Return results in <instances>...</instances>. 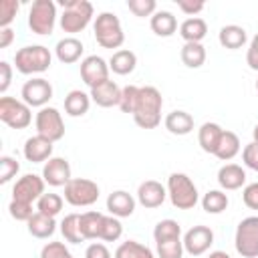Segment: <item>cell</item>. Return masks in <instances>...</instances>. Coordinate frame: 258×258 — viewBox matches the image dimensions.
Masks as SVG:
<instances>
[{"label": "cell", "mask_w": 258, "mask_h": 258, "mask_svg": "<svg viewBox=\"0 0 258 258\" xmlns=\"http://www.w3.org/2000/svg\"><path fill=\"white\" fill-rule=\"evenodd\" d=\"M18 171H20V163L14 157L10 155L0 157V183H8L12 177H16Z\"/></svg>", "instance_id": "obj_42"}, {"label": "cell", "mask_w": 258, "mask_h": 258, "mask_svg": "<svg viewBox=\"0 0 258 258\" xmlns=\"http://www.w3.org/2000/svg\"><path fill=\"white\" fill-rule=\"evenodd\" d=\"M252 141H254V143H258V125L252 129Z\"/></svg>", "instance_id": "obj_54"}, {"label": "cell", "mask_w": 258, "mask_h": 258, "mask_svg": "<svg viewBox=\"0 0 258 258\" xmlns=\"http://www.w3.org/2000/svg\"><path fill=\"white\" fill-rule=\"evenodd\" d=\"M40 258H73V254L62 242H48L42 246Z\"/></svg>", "instance_id": "obj_45"}, {"label": "cell", "mask_w": 258, "mask_h": 258, "mask_svg": "<svg viewBox=\"0 0 258 258\" xmlns=\"http://www.w3.org/2000/svg\"><path fill=\"white\" fill-rule=\"evenodd\" d=\"M167 198V187L161 185L159 181L155 179H145L139 183L137 187V202L147 208V210H153V208H159Z\"/></svg>", "instance_id": "obj_16"}, {"label": "cell", "mask_w": 258, "mask_h": 258, "mask_svg": "<svg viewBox=\"0 0 258 258\" xmlns=\"http://www.w3.org/2000/svg\"><path fill=\"white\" fill-rule=\"evenodd\" d=\"M242 200H244V204H246L250 210H258V181L244 185V189H242Z\"/></svg>", "instance_id": "obj_47"}, {"label": "cell", "mask_w": 258, "mask_h": 258, "mask_svg": "<svg viewBox=\"0 0 258 258\" xmlns=\"http://www.w3.org/2000/svg\"><path fill=\"white\" fill-rule=\"evenodd\" d=\"M42 179L52 187H64L71 177V163L64 157H50L42 167Z\"/></svg>", "instance_id": "obj_15"}, {"label": "cell", "mask_w": 258, "mask_h": 258, "mask_svg": "<svg viewBox=\"0 0 258 258\" xmlns=\"http://www.w3.org/2000/svg\"><path fill=\"white\" fill-rule=\"evenodd\" d=\"M20 4L16 0H2L0 2V28H8L10 22L14 20Z\"/></svg>", "instance_id": "obj_44"}, {"label": "cell", "mask_w": 258, "mask_h": 258, "mask_svg": "<svg viewBox=\"0 0 258 258\" xmlns=\"http://www.w3.org/2000/svg\"><path fill=\"white\" fill-rule=\"evenodd\" d=\"M222 133H224V129H222L218 123L206 121V123L198 129V143H200L202 151L214 155L216 149H218V143H220V139H222Z\"/></svg>", "instance_id": "obj_24"}, {"label": "cell", "mask_w": 258, "mask_h": 258, "mask_svg": "<svg viewBox=\"0 0 258 258\" xmlns=\"http://www.w3.org/2000/svg\"><path fill=\"white\" fill-rule=\"evenodd\" d=\"M85 258H111V252L103 242H93L87 246Z\"/></svg>", "instance_id": "obj_48"}, {"label": "cell", "mask_w": 258, "mask_h": 258, "mask_svg": "<svg viewBox=\"0 0 258 258\" xmlns=\"http://www.w3.org/2000/svg\"><path fill=\"white\" fill-rule=\"evenodd\" d=\"M105 214L101 212H83L79 214V228L85 240H101V230H103Z\"/></svg>", "instance_id": "obj_22"}, {"label": "cell", "mask_w": 258, "mask_h": 258, "mask_svg": "<svg viewBox=\"0 0 258 258\" xmlns=\"http://www.w3.org/2000/svg\"><path fill=\"white\" fill-rule=\"evenodd\" d=\"M234 246L242 258H258V216H248L236 226Z\"/></svg>", "instance_id": "obj_8"}, {"label": "cell", "mask_w": 258, "mask_h": 258, "mask_svg": "<svg viewBox=\"0 0 258 258\" xmlns=\"http://www.w3.org/2000/svg\"><path fill=\"white\" fill-rule=\"evenodd\" d=\"M14 40V30L8 26V28H0V48H8Z\"/></svg>", "instance_id": "obj_52"}, {"label": "cell", "mask_w": 258, "mask_h": 258, "mask_svg": "<svg viewBox=\"0 0 258 258\" xmlns=\"http://www.w3.org/2000/svg\"><path fill=\"white\" fill-rule=\"evenodd\" d=\"M242 161H244L246 167L258 171V143L250 141V143L244 147V151H242Z\"/></svg>", "instance_id": "obj_46"}, {"label": "cell", "mask_w": 258, "mask_h": 258, "mask_svg": "<svg viewBox=\"0 0 258 258\" xmlns=\"http://www.w3.org/2000/svg\"><path fill=\"white\" fill-rule=\"evenodd\" d=\"M26 226H28V234L34 236V238H38V240H46V238H50V236L56 232V222H54V218L44 216V214H40V212H36V214L26 222Z\"/></svg>", "instance_id": "obj_29"}, {"label": "cell", "mask_w": 258, "mask_h": 258, "mask_svg": "<svg viewBox=\"0 0 258 258\" xmlns=\"http://www.w3.org/2000/svg\"><path fill=\"white\" fill-rule=\"evenodd\" d=\"M91 107V95L81 91V89H73L67 93L64 97V113L69 117H83Z\"/></svg>", "instance_id": "obj_26"}, {"label": "cell", "mask_w": 258, "mask_h": 258, "mask_svg": "<svg viewBox=\"0 0 258 258\" xmlns=\"http://www.w3.org/2000/svg\"><path fill=\"white\" fill-rule=\"evenodd\" d=\"M58 4L62 6V14L58 16L60 28L69 34H77L85 30L93 20L95 8L89 0H60Z\"/></svg>", "instance_id": "obj_2"}, {"label": "cell", "mask_w": 258, "mask_h": 258, "mask_svg": "<svg viewBox=\"0 0 258 258\" xmlns=\"http://www.w3.org/2000/svg\"><path fill=\"white\" fill-rule=\"evenodd\" d=\"M256 91H258V81H256Z\"/></svg>", "instance_id": "obj_55"}, {"label": "cell", "mask_w": 258, "mask_h": 258, "mask_svg": "<svg viewBox=\"0 0 258 258\" xmlns=\"http://www.w3.org/2000/svg\"><path fill=\"white\" fill-rule=\"evenodd\" d=\"M173 238H181V226L171 218L159 220L153 228V240L163 242V240H173Z\"/></svg>", "instance_id": "obj_35"}, {"label": "cell", "mask_w": 258, "mask_h": 258, "mask_svg": "<svg viewBox=\"0 0 258 258\" xmlns=\"http://www.w3.org/2000/svg\"><path fill=\"white\" fill-rule=\"evenodd\" d=\"M175 2H177V8H179L183 14H187L189 18L196 16L198 12H202V10L206 8L204 2H194V0H175Z\"/></svg>", "instance_id": "obj_49"}, {"label": "cell", "mask_w": 258, "mask_h": 258, "mask_svg": "<svg viewBox=\"0 0 258 258\" xmlns=\"http://www.w3.org/2000/svg\"><path fill=\"white\" fill-rule=\"evenodd\" d=\"M91 101L93 103H97L99 107H119V103H121V89H119V85L115 83V81H105V83H101V85H97V87H93L91 89Z\"/></svg>", "instance_id": "obj_19"}, {"label": "cell", "mask_w": 258, "mask_h": 258, "mask_svg": "<svg viewBox=\"0 0 258 258\" xmlns=\"http://www.w3.org/2000/svg\"><path fill=\"white\" fill-rule=\"evenodd\" d=\"M208 258H232V256L228 252H224V250H214V252L208 254Z\"/></svg>", "instance_id": "obj_53"}, {"label": "cell", "mask_w": 258, "mask_h": 258, "mask_svg": "<svg viewBox=\"0 0 258 258\" xmlns=\"http://www.w3.org/2000/svg\"><path fill=\"white\" fill-rule=\"evenodd\" d=\"M56 24V4L52 0H34L28 10V28L38 34H50Z\"/></svg>", "instance_id": "obj_6"}, {"label": "cell", "mask_w": 258, "mask_h": 258, "mask_svg": "<svg viewBox=\"0 0 258 258\" xmlns=\"http://www.w3.org/2000/svg\"><path fill=\"white\" fill-rule=\"evenodd\" d=\"M0 121L8 125L10 129H26L32 123L30 107L24 101H18L14 97H2L0 99Z\"/></svg>", "instance_id": "obj_9"}, {"label": "cell", "mask_w": 258, "mask_h": 258, "mask_svg": "<svg viewBox=\"0 0 258 258\" xmlns=\"http://www.w3.org/2000/svg\"><path fill=\"white\" fill-rule=\"evenodd\" d=\"M155 250H157V256H159V258H181L183 252H185L181 238L155 242Z\"/></svg>", "instance_id": "obj_38"}, {"label": "cell", "mask_w": 258, "mask_h": 258, "mask_svg": "<svg viewBox=\"0 0 258 258\" xmlns=\"http://www.w3.org/2000/svg\"><path fill=\"white\" fill-rule=\"evenodd\" d=\"M161 107H163L161 93L151 85L141 87L139 103H137V109L133 113V121L141 129H155L161 123Z\"/></svg>", "instance_id": "obj_1"}, {"label": "cell", "mask_w": 258, "mask_h": 258, "mask_svg": "<svg viewBox=\"0 0 258 258\" xmlns=\"http://www.w3.org/2000/svg\"><path fill=\"white\" fill-rule=\"evenodd\" d=\"M113 258H155V254L149 246L139 244L137 240H127L117 246Z\"/></svg>", "instance_id": "obj_32"}, {"label": "cell", "mask_w": 258, "mask_h": 258, "mask_svg": "<svg viewBox=\"0 0 258 258\" xmlns=\"http://www.w3.org/2000/svg\"><path fill=\"white\" fill-rule=\"evenodd\" d=\"M135 67H137V56L129 48H119L109 58V69L115 75H129L135 71Z\"/></svg>", "instance_id": "obj_30"}, {"label": "cell", "mask_w": 258, "mask_h": 258, "mask_svg": "<svg viewBox=\"0 0 258 258\" xmlns=\"http://www.w3.org/2000/svg\"><path fill=\"white\" fill-rule=\"evenodd\" d=\"M179 56L187 69H200L206 62V48L202 42H185L181 46Z\"/></svg>", "instance_id": "obj_33"}, {"label": "cell", "mask_w": 258, "mask_h": 258, "mask_svg": "<svg viewBox=\"0 0 258 258\" xmlns=\"http://www.w3.org/2000/svg\"><path fill=\"white\" fill-rule=\"evenodd\" d=\"M218 183L226 191L240 189L242 185H246V171H244V167L238 165V163H226V165H222L218 169Z\"/></svg>", "instance_id": "obj_20"}, {"label": "cell", "mask_w": 258, "mask_h": 258, "mask_svg": "<svg viewBox=\"0 0 258 258\" xmlns=\"http://www.w3.org/2000/svg\"><path fill=\"white\" fill-rule=\"evenodd\" d=\"M218 40H220V44H222L224 48H228V50H238V48H242V46L246 44L248 34H246V30H244V26L226 24V26L220 28Z\"/></svg>", "instance_id": "obj_25"}, {"label": "cell", "mask_w": 258, "mask_h": 258, "mask_svg": "<svg viewBox=\"0 0 258 258\" xmlns=\"http://www.w3.org/2000/svg\"><path fill=\"white\" fill-rule=\"evenodd\" d=\"M22 153L30 163H42V161L46 163L52 157V141L42 135H32L24 141Z\"/></svg>", "instance_id": "obj_17"}, {"label": "cell", "mask_w": 258, "mask_h": 258, "mask_svg": "<svg viewBox=\"0 0 258 258\" xmlns=\"http://www.w3.org/2000/svg\"><path fill=\"white\" fill-rule=\"evenodd\" d=\"M165 187H167V198H169L171 206L177 208V210H191L200 202L198 187L191 181V177L185 175V173H179V171L171 173L167 177Z\"/></svg>", "instance_id": "obj_3"}, {"label": "cell", "mask_w": 258, "mask_h": 258, "mask_svg": "<svg viewBox=\"0 0 258 258\" xmlns=\"http://www.w3.org/2000/svg\"><path fill=\"white\" fill-rule=\"evenodd\" d=\"M135 204H137V200L129 191H125V189H115L107 198V210H109V214L115 216V218H119V220L133 216Z\"/></svg>", "instance_id": "obj_18"}, {"label": "cell", "mask_w": 258, "mask_h": 258, "mask_svg": "<svg viewBox=\"0 0 258 258\" xmlns=\"http://www.w3.org/2000/svg\"><path fill=\"white\" fill-rule=\"evenodd\" d=\"M60 226V234L67 242L71 244H81L85 238L81 234V228H79V214H69L62 218V222L58 224Z\"/></svg>", "instance_id": "obj_37"}, {"label": "cell", "mask_w": 258, "mask_h": 258, "mask_svg": "<svg viewBox=\"0 0 258 258\" xmlns=\"http://www.w3.org/2000/svg\"><path fill=\"white\" fill-rule=\"evenodd\" d=\"M123 236V224L115 216H105L103 230H101V240L103 242H117Z\"/></svg>", "instance_id": "obj_40"}, {"label": "cell", "mask_w": 258, "mask_h": 258, "mask_svg": "<svg viewBox=\"0 0 258 258\" xmlns=\"http://www.w3.org/2000/svg\"><path fill=\"white\" fill-rule=\"evenodd\" d=\"M34 127H36V135H42L46 139L60 141L64 137V121L62 115L56 107H42L38 109L36 117H34Z\"/></svg>", "instance_id": "obj_10"}, {"label": "cell", "mask_w": 258, "mask_h": 258, "mask_svg": "<svg viewBox=\"0 0 258 258\" xmlns=\"http://www.w3.org/2000/svg\"><path fill=\"white\" fill-rule=\"evenodd\" d=\"M109 62L103 58V56H97V54H89L81 60V79L83 83L93 89L105 81H109Z\"/></svg>", "instance_id": "obj_13"}, {"label": "cell", "mask_w": 258, "mask_h": 258, "mask_svg": "<svg viewBox=\"0 0 258 258\" xmlns=\"http://www.w3.org/2000/svg\"><path fill=\"white\" fill-rule=\"evenodd\" d=\"M127 8L139 16V18H145V16H153L157 12V4L155 0H127Z\"/></svg>", "instance_id": "obj_41"}, {"label": "cell", "mask_w": 258, "mask_h": 258, "mask_svg": "<svg viewBox=\"0 0 258 258\" xmlns=\"http://www.w3.org/2000/svg\"><path fill=\"white\" fill-rule=\"evenodd\" d=\"M139 91H141V87H137V85H127V87H123L121 89V103H119V109L123 111V113H135V109H137V103H139Z\"/></svg>", "instance_id": "obj_39"}, {"label": "cell", "mask_w": 258, "mask_h": 258, "mask_svg": "<svg viewBox=\"0 0 258 258\" xmlns=\"http://www.w3.org/2000/svg\"><path fill=\"white\" fill-rule=\"evenodd\" d=\"M44 185H46V181L42 179V175L24 173L12 185V200L14 202H22V204H34L44 194Z\"/></svg>", "instance_id": "obj_11"}, {"label": "cell", "mask_w": 258, "mask_h": 258, "mask_svg": "<svg viewBox=\"0 0 258 258\" xmlns=\"http://www.w3.org/2000/svg\"><path fill=\"white\" fill-rule=\"evenodd\" d=\"M83 50H85L83 42H81L79 38H75V36H64V38H60V40L56 42V46H54V54H56V58H58L62 64H73V62H77V60L83 56Z\"/></svg>", "instance_id": "obj_21"}, {"label": "cell", "mask_w": 258, "mask_h": 258, "mask_svg": "<svg viewBox=\"0 0 258 258\" xmlns=\"http://www.w3.org/2000/svg\"><path fill=\"white\" fill-rule=\"evenodd\" d=\"M163 125H165V129L171 135H187V133L194 131V117L187 111L175 109V111H171V113L165 115Z\"/></svg>", "instance_id": "obj_23"}, {"label": "cell", "mask_w": 258, "mask_h": 258, "mask_svg": "<svg viewBox=\"0 0 258 258\" xmlns=\"http://www.w3.org/2000/svg\"><path fill=\"white\" fill-rule=\"evenodd\" d=\"M95 40L103 48H119L125 42V32L121 20L113 12H101L93 22Z\"/></svg>", "instance_id": "obj_5"}, {"label": "cell", "mask_w": 258, "mask_h": 258, "mask_svg": "<svg viewBox=\"0 0 258 258\" xmlns=\"http://www.w3.org/2000/svg\"><path fill=\"white\" fill-rule=\"evenodd\" d=\"M52 54L46 46L42 44H28L16 50L14 54V64L16 71L22 75H38L50 69Z\"/></svg>", "instance_id": "obj_4"}, {"label": "cell", "mask_w": 258, "mask_h": 258, "mask_svg": "<svg viewBox=\"0 0 258 258\" xmlns=\"http://www.w3.org/2000/svg\"><path fill=\"white\" fill-rule=\"evenodd\" d=\"M183 250L189 256H202L210 250V246L214 244V232L208 226H191L185 234H183Z\"/></svg>", "instance_id": "obj_14"}, {"label": "cell", "mask_w": 258, "mask_h": 258, "mask_svg": "<svg viewBox=\"0 0 258 258\" xmlns=\"http://www.w3.org/2000/svg\"><path fill=\"white\" fill-rule=\"evenodd\" d=\"M8 212H10V216H12L16 222H28V220L36 214V212L32 210V204H22V202H14V200H10Z\"/></svg>", "instance_id": "obj_43"}, {"label": "cell", "mask_w": 258, "mask_h": 258, "mask_svg": "<svg viewBox=\"0 0 258 258\" xmlns=\"http://www.w3.org/2000/svg\"><path fill=\"white\" fill-rule=\"evenodd\" d=\"M20 97L22 101L28 105V107H46V103L52 99V85L42 79V77H34L30 81H26L22 85V91H20Z\"/></svg>", "instance_id": "obj_12"}, {"label": "cell", "mask_w": 258, "mask_h": 258, "mask_svg": "<svg viewBox=\"0 0 258 258\" xmlns=\"http://www.w3.org/2000/svg\"><path fill=\"white\" fill-rule=\"evenodd\" d=\"M149 26L151 30L161 36V38H167V36H173L175 30H177V18L169 12V10H157L151 20H149Z\"/></svg>", "instance_id": "obj_28"}, {"label": "cell", "mask_w": 258, "mask_h": 258, "mask_svg": "<svg viewBox=\"0 0 258 258\" xmlns=\"http://www.w3.org/2000/svg\"><path fill=\"white\" fill-rule=\"evenodd\" d=\"M10 83H12V64L0 60V93H6Z\"/></svg>", "instance_id": "obj_51"}, {"label": "cell", "mask_w": 258, "mask_h": 258, "mask_svg": "<svg viewBox=\"0 0 258 258\" xmlns=\"http://www.w3.org/2000/svg\"><path fill=\"white\" fill-rule=\"evenodd\" d=\"M206 34H208V22L200 16L185 18L179 24V36L185 42H202L206 38Z\"/></svg>", "instance_id": "obj_27"}, {"label": "cell", "mask_w": 258, "mask_h": 258, "mask_svg": "<svg viewBox=\"0 0 258 258\" xmlns=\"http://www.w3.org/2000/svg\"><path fill=\"white\" fill-rule=\"evenodd\" d=\"M246 64H248L252 71H258V34H254V38H252L250 44H248V50H246Z\"/></svg>", "instance_id": "obj_50"}, {"label": "cell", "mask_w": 258, "mask_h": 258, "mask_svg": "<svg viewBox=\"0 0 258 258\" xmlns=\"http://www.w3.org/2000/svg\"><path fill=\"white\" fill-rule=\"evenodd\" d=\"M62 202L64 200L58 194H52V191L42 194L40 200L36 202V212H40L44 216H50V218H56L60 214V210H62Z\"/></svg>", "instance_id": "obj_36"}, {"label": "cell", "mask_w": 258, "mask_h": 258, "mask_svg": "<svg viewBox=\"0 0 258 258\" xmlns=\"http://www.w3.org/2000/svg\"><path fill=\"white\" fill-rule=\"evenodd\" d=\"M101 196L99 185L93 179L87 177H73L64 185V202L75 208H87L93 206Z\"/></svg>", "instance_id": "obj_7"}, {"label": "cell", "mask_w": 258, "mask_h": 258, "mask_svg": "<svg viewBox=\"0 0 258 258\" xmlns=\"http://www.w3.org/2000/svg\"><path fill=\"white\" fill-rule=\"evenodd\" d=\"M230 200L224 189H210L202 198V208L206 214H222L228 208Z\"/></svg>", "instance_id": "obj_34"}, {"label": "cell", "mask_w": 258, "mask_h": 258, "mask_svg": "<svg viewBox=\"0 0 258 258\" xmlns=\"http://www.w3.org/2000/svg\"><path fill=\"white\" fill-rule=\"evenodd\" d=\"M238 153H240V137H238L234 131L224 129L222 139H220L218 149H216L214 155H216L218 159H222V161H230V159H234Z\"/></svg>", "instance_id": "obj_31"}]
</instances>
